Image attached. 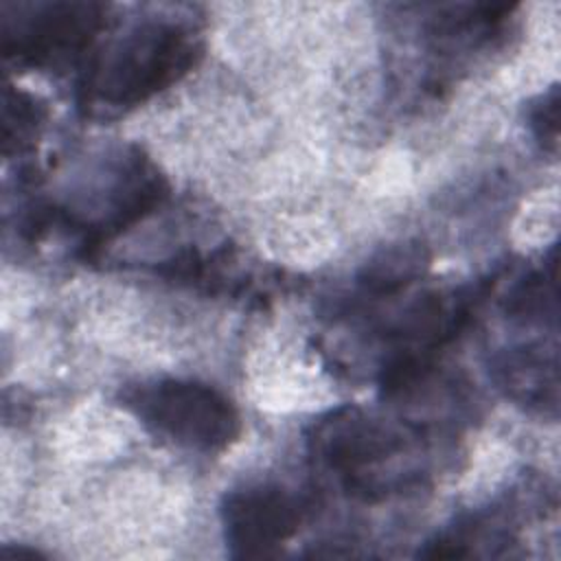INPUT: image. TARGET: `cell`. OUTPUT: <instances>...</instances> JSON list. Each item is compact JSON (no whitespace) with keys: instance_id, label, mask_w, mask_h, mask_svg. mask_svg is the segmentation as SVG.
<instances>
[{"instance_id":"1","label":"cell","mask_w":561,"mask_h":561,"mask_svg":"<svg viewBox=\"0 0 561 561\" xmlns=\"http://www.w3.org/2000/svg\"><path fill=\"white\" fill-rule=\"evenodd\" d=\"M197 57L199 39L184 24H140L92 64L83 90L105 107H134L182 79Z\"/></svg>"},{"instance_id":"2","label":"cell","mask_w":561,"mask_h":561,"mask_svg":"<svg viewBox=\"0 0 561 561\" xmlns=\"http://www.w3.org/2000/svg\"><path fill=\"white\" fill-rule=\"evenodd\" d=\"M123 405L156 436L180 447L215 454L241 434L234 403L217 388L193 379H153L123 392Z\"/></svg>"},{"instance_id":"3","label":"cell","mask_w":561,"mask_h":561,"mask_svg":"<svg viewBox=\"0 0 561 561\" xmlns=\"http://www.w3.org/2000/svg\"><path fill=\"white\" fill-rule=\"evenodd\" d=\"M103 13L94 2L18 4V20H4V53L33 66L77 55L103 28Z\"/></svg>"},{"instance_id":"4","label":"cell","mask_w":561,"mask_h":561,"mask_svg":"<svg viewBox=\"0 0 561 561\" xmlns=\"http://www.w3.org/2000/svg\"><path fill=\"white\" fill-rule=\"evenodd\" d=\"M219 517L230 557H267L298 533L305 504L285 486L261 482L226 493Z\"/></svg>"},{"instance_id":"5","label":"cell","mask_w":561,"mask_h":561,"mask_svg":"<svg viewBox=\"0 0 561 561\" xmlns=\"http://www.w3.org/2000/svg\"><path fill=\"white\" fill-rule=\"evenodd\" d=\"M313 451L344 476L362 471L390 458L403 440L388 425H381L359 410H337L316 425L311 438Z\"/></svg>"},{"instance_id":"6","label":"cell","mask_w":561,"mask_h":561,"mask_svg":"<svg viewBox=\"0 0 561 561\" xmlns=\"http://www.w3.org/2000/svg\"><path fill=\"white\" fill-rule=\"evenodd\" d=\"M419 263H421V256L416 250H392L366 270L364 283L375 294L399 289L401 285L410 283V278L416 276Z\"/></svg>"},{"instance_id":"7","label":"cell","mask_w":561,"mask_h":561,"mask_svg":"<svg viewBox=\"0 0 561 561\" xmlns=\"http://www.w3.org/2000/svg\"><path fill=\"white\" fill-rule=\"evenodd\" d=\"M528 127L535 140L550 153H557L559 140V88L552 85L550 90L541 92L535 101H530L528 112Z\"/></svg>"}]
</instances>
